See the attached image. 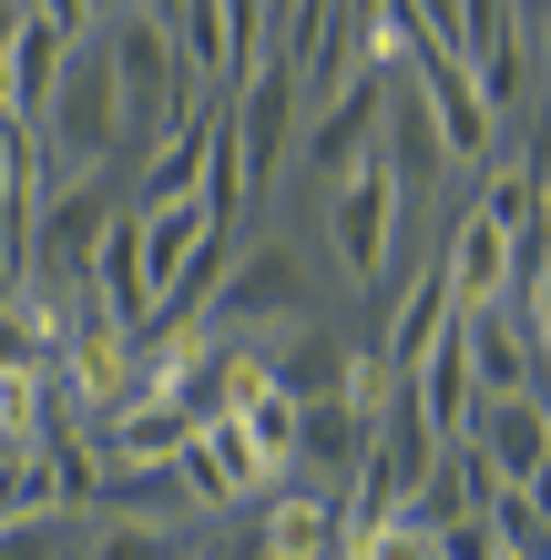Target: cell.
I'll return each mask as SVG.
<instances>
[{
	"mask_svg": "<svg viewBox=\"0 0 551 560\" xmlns=\"http://www.w3.org/2000/svg\"><path fill=\"white\" fill-rule=\"evenodd\" d=\"M399 214H409V184H399V163L368 143V153L328 184V245H337V276L378 285L388 255H399Z\"/></svg>",
	"mask_w": 551,
	"mask_h": 560,
	"instance_id": "1",
	"label": "cell"
},
{
	"mask_svg": "<svg viewBox=\"0 0 551 560\" xmlns=\"http://www.w3.org/2000/svg\"><path fill=\"white\" fill-rule=\"evenodd\" d=\"M399 82H409V103L429 113L439 163H491V113H480V92H470V72H460V51H449L439 31H409Z\"/></svg>",
	"mask_w": 551,
	"mask_h": 560,
	"instance_id": "2",
	"label": "cell"
},
{
	"mask_svg": "<svg viewBox=\"0 0 551 560\" xmlns=\"http://www.w3.org/2000/svg\"><path fill=\"white\" fill-rule=\"evenodd\" d=\"M286 316H307V255L297 245H266L255 266H225V285H215V306H205V326L215 337H276Z\"/></svg>",
	"mask_w": 551,
	"mask_h": 560,
	"instance_id": "3",
	"label": "cell"
},
{
	"mask_svg": "<svg viewBox=\"0 0 551 560\" xmlns=\"http://www.w3.org/2000/svg\"><path fill=\"white\" fill-rule=\"evenodd\" d=\"M449 347H460L470 398H541V337H521V326H510V306L449 316Z\"/></svg>",
	"mask_w": 551,
	"mask_h": 560,
	"instance_id": "4",
	"label": "cell"
},
{
	"mask_svg": "<svg viewBox=\"0 0 551 560\" xmlns=\"http://www.w3.org/2000/svg\"><path fill=\"white\" fill-rule=\"evenodd\" d=\"M460 448L480 458L491 489H541V469H551V408L541 398H480Z\"/></svg>",
	"mask_w": 551,
	"mask_h": 560,
	"instance_id": "5",
	"label": "cell"
},
{
	"mask_svg": "<svg viewBox=\"0 0 551 560\" xmlns=\"http://www.w3.org/2000/svg\"><path fill=\"white\" fill-rule=\"evenodd\" d=\"M307 113V133H297V153H307V174L317 184H337L347 163H358L368 143H378V113H388V82L378 72H347L337 92H317V103H297Z\"/></svg>",
	"mask_w": 551,
	"mask_h": 560,
	"instance_id": "6",
	"label": "cell"
},
{
	"mask_svg": "<svg viewBox=\"0 0 551 560\" xmlns=\"http://www.w3.org/2000/svg\"><path fill=\"white\" fill-rule=\"evenodd\" d=\"M184 439H194V418L174 398H153V387H134L123 408L92 418V469H174Z\"/></svg>",
	"mask_w": 551,
	"mask_h": 560,
	"instance_id": "7",
	"label": "cell"
},
{
	"mask_svg": "<svg viewBox=\"0 0 551 560\" xmlns=\"http://www.w3.org/2000/svg\"><path fill=\"white\" fill-rule=\"evenodd\" d=\"M531 235H501V224L491 214H460V224H449V255H439V295H449V316H470V306H501V295H510V255H521Z\"/></svg>",
	"mask_w": 551,
	"mask_h": 560,
	"instance_id": "8",
	"label": "cell"
},
{
	"mask_svg": "<svg viewBox=\"0 0 551 560\" xmlns=\"http://www.w3.org/2000/svg\"><path fill=\"white\" fill-rule=\"evenodd\" d=\"M255 560H337V489L276 479L255 500Z\"/></svg>",
	"mask_w": 551,
	"mask_h": 560,
	"instance_id": "9",
	"label": "cell"
},
{
	"mask_svg": "<svg viewBox=\"0 0 551 560\" xmlns=\"http://www.w3.org/2000/svg\"><path fill=\"white\" fill-rule=\"evenodd\" d=\"M215 235H225V224H215V205H205V194H184V205H134V255H144L153 306L174 295V276H184Z\"/></svg>",
	"mask_w": 551,
	"mask_h": 560,
	"instance_id": "10",
	"label": "cell"
},
{
	"mask_svg": "<svg viewBox=\"0 0 551 560\" xmlns=\"http://www.w3.org/2000/svg\"><path fill=\"white\" fill-rule=\"evenodd\" d=\"M205 520H92L72 540V560H194Z\"/></svg>",
	"mask_w": 551,
	"mask_h": 560,
	"instance_id": "11",
	"label": "cell"
},
{
	"mask_svg": "<svg viewBox=\"0 0 551 560\" xmlns=\"http://www.w3.org/2000/svg\"><path fill=\"white\" fill-rule=\"evenodd\" d=\"M480 530H491V550H501V560H551L541 489H491V500H480Z\"/></svg>",
	"mask_w": 551,
	"mask_h": 560,
	"instance_id": "12",
	"label": "cell"
},
{
	"mask_svg": "<svg viewBox=\"0 0 551 560\" xmlns=\"http://www.w3.org/2000/svg\"><path fill=\"white\" fill-rule=\"evenodd\" d=\"M480 214H491L501 235H541V163L531 153L491 163V174H480Z\"/></svg>",
	"mask_w": 551,
	"mask_h": 560,
	"instance_id": "13",
	"label": "cell"
},
{
	"mask_svg": "<svg viewBox=\"0 0 551 560\" xmlns=\"http://www.w3.org/2000/svg\"><path fill=\"white\" fill-rule=\"evenodd\" d=\"M42 428H51V387H42V368H0V439L31 448Z\"/></svg>",
	"mask_w": 551,
	"mask_h": 560,
	"instance_id": "14",
	"label": "cell"
},
{
	"mask_svg": "<svg viewBox=\"0 0 551 560\" xmlns=\"http://www.w3.org/2000/svg\"><path fill=\"white\" fill-rule=\"evenodd\" d=\"M347 560H439V530H429V520H418V510L399 500V510H388L358 550H347Z\"/></svg>",
	"mask_w": 551,
	"mask_h": 560,
	"instance_id": "15",
	"label": "cell"
},
{
	"mask_svg": "<svg viewBox=\"0 0 551 560\" xmlns=\"http://www.w3.org/2000/svg\"><path fill=\"white\" fill-rule=\"evenodd\" d=\"M0 560H72V540H61V520H21V530H0Z\"/></svg>",
	"mask_w": 551,
	"mask_h": 560,
	"instance_id": "16",
	"label": "cell"
},
{
	"mask_svg": "<svg viewBox=\"0 0 551 560\" xmlns=\"http://www.w3.org/2000/svg\"><path fill=\"white\" fill-rule=\"evenodd\" d=\"M31 21H51L61 42H92V21H103V0H21Z\"/></svg>",
	"mask_w": 551,
	"mask_h": 560,
	"instance_id": "17",
	"label": "cell"
},
{
	"mask_svg": "<svg viewBox=\"0 0 551 560\" xmlns=\"http://www.w3.org/2000/svg\"><path fill=\"white\" fill-rule=\"evenodd\" d=\"M21 285H31V276L11 266V255H0V306H11V295H21Z\"/></svg>",
	"mask_w": 551,
	"mask_h": 560,
	"instance_id": "18",
	"label": "cell"
},
{
	"mask_svg": "<svg viewBox=\"0 0 551 560\" xmlns=\"http://www.w3.org/2000/svg\"><path fill=\"white\" fill-rule=\"evenodd\" d=\"M215 560H236V550H215Z\"/></svg>",
	"mask_w": 551,
	"mask_h": 560,
	"instance_id": "19",
	"label": "cell"
}]
</instances>
